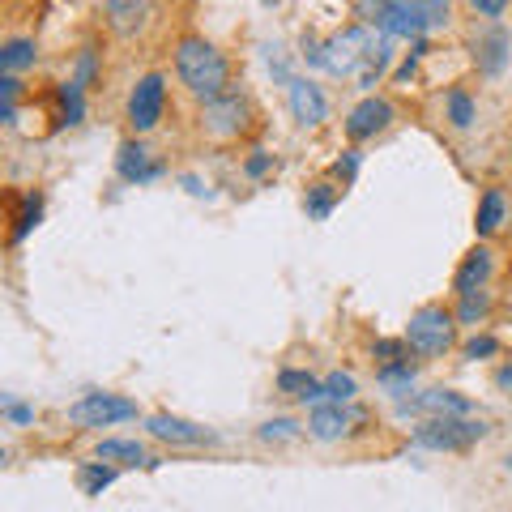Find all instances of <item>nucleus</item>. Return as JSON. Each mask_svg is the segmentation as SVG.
I'll list each match as a JSON object with an SVG mask.
<instances>
[{
	"mask_svg": "<svg viewBox=\"0 0 512 512\" xmlns=\"http://www.w3.org/2000/svg\"><path fill=\"white\" fill-rule=\"evenodd\" d=\"M508 222V197L504 188H487L483 197H478V210H474V235L478 239H491Z\"/></svg>",
	"mask_w": 512,
	"mask_h": 512,
	"instance_id": "a211bd4d",
	"label": "nucleus"
},
{
	"mask_svg": "<svg viewBox=\"0 0 512 512\" xmlns=\"http://www.w3.org/2000/svg\"><path fill=\"white\" fill-rule=\"evenodd\" d=\"M146 431H150L154 440H163V444H184V448H197V444H210V440H214L205 427L180 419V414H150Z\"/></svg>",
	"mask_w": 512,
	"mask_h": 512,
	"instance_id": "dca6fc26",
	"label": "nucleus"
},
{
	"mask_svg": "<svg viewBox=\"0 0 512 512\" xmlns=\"http://www.w3.org/2000/svg\"><path fill=\"white\" fill-rule=\"evenodd\" d=\"M116 171H120V180L124 184H154V180H163V163H158V158L150 154V146H146V141H141L137 133L133 137H128L124 141V146L116 150Z\"/></svg>",
	"mask_w": 512,
	"mask_h": 512,
	"instance_id": "f8f14e48",
	"label": "nucleus"
},
{
	"mask_svg": "<svg viewBox=\"0 0 512 512\" xmlns=\"http://www.w3.org/2000/svg\"><path fill=\"white\" fill-rule=\"evenodd\" d=\"M82 120H86V90L69 77V82H60V124L77 128Z\"/></svg>",
	"mask_w": 512,
	"mask_h": 512,
	"instance_id": "bb28decb",
	"label": "nucleus"
},
{
	"mask_svg": "<svg viewBox=\"0 0 512 512\" xmlns=\"http://www.w3.org/2000/svg\"><path fill=\"white\" fill-rule=\"evenodd\" d=\"M299 436H303L299 419H269V423L256 427V440H261V444H291Z\"/></svg>",
	"mask_w": 512,
	"mask_h": 512,
	"instance_id": "cd10ccee",
	"label": "nucleus"
},
{
	"mask_svg": "<svg viewBox=\"0 0 512 512\" xmlns=\"http://www.w3.org/2000/svg\"><path fill=\"white\" fill-rule=\"evenodd\" d=\"M39 214H43V197H39V192H30V197L22 201V214H18V227H13V239H26L30 227H39Z\"/></svg>",
	"mask_w": 512,
	"mask_h": 512,
	"instance_id": "7c9ffc66",
	"label": "nucleus"
},
{
	"mask_svg": "<svg viewBox=\"0 0 512 512\" xmlns=\"http://www.w3.org/2000/svg\"><path fill=\"white\" fill-rule=\"evenodd\" d=\"M508 5H512V0H470V9L478 13V18H504Z\"/></svg>",
	"mask_w": 512,
	"mask_h": 512,
	"instance_id": "58836bf2",
	"label": "nucleus"
},
{
	"mask_svg": "<svg viewBox=\"0 0 512 512\" xmlns=\"http://www.w3.org/2000/svg\"><path fill=\"white\" fill-rule=\"evenodd\" d=\"M0 99H13V103L22 99V82H18V73H0Z\"/></svg>",
	"mask_w": 512,
	"mask_h": 512,
	"instance_id": "ea45409f",
	"label": "nucleus"
},
{
	"mask_svg": "<svg viewBox=\"0 0 512 512\" xmlns=\"http://www.w3.org/2000/svg\"><path fill=\"white\" fill-rule=\"evenodd\" d=\"M94 77H99V60H94V47H86V52L77 56V73H73V82L82 86V90H90Z\"/></svg>",
	"mask_w": 512,
	"mask_h": 512,
	"instance_id": "c9c22d12",
	"label": "nucleus"
},
{
	"mask_svg": "<svg viewBox=\"0 0 512 512\" xmlns=\"http://www.w3.org/2000/svg\"><path fill=\"white\" fill-rule=\"evenodd\" d=\"M363 423H367V410L355 402H329V397H320L308 410V436L325 440V444L355 436V427H363Z\"/></svg>",
	"mask_w": 512,
	"mask_h": 512,
	"instance_id": "6e6552de",
	"label": "nucleus"
},
{
	"mask_svg": "<svg viewBox=\"0 0 512 512\" xmlns=\"http://www.w3.org/2000/svg\"><path fill=\"white\" fill-rule=\"evenodd\" d=\"M342 184L338 180H320V184H312L308 188V197H303V210H308V218H316V222H325L329 214H333V205L342 201Z\"/></svg>",
	"mask_w": 512,
	"mask_h": 512,
	"instance_id": "4be33fe9",
	"label": "nucleus"
},
{
	"mask_svg": "<svg viewBox=\"0 0 512 512\" xmlns=\"http://www.w3.org/2000/svg\"><path fill=\"white\" fill-rule=\"evenodd\" d=\"M175 77H180V86L201 103L214 99V94H222V90H231L227 56L201 35H184L180 43H175Z\"/></svg>",
	"mask_w": 512,
	"mask_h": 512,
	"instance_id": "f257e3e1",
	"label": "nucleus"
},
{
	"mask_svg": "<svg viewBox=\"0 0 512 512\" xmlns=\"http://www.w3.org/2000/svg\"><path fill=\"white\" fill-rule=\"evenodd\" d=\"M116 478H120V466L94 457V461H86V466L77 470V487H82V495H90V500H94V495H103L111 483H116Z\"/></svg>",
	"mask_w": 512,
	"mask_h": 512,
	"instance_id": "5701e85b",
	"label": "nucleus"
},
{
	"mask_svg": "<svg viewBox=\"0 0 512 512\" xmlns=\"http://www.w3.org/2000/svg\"><path fill=\"white\" fill-rule=\"evenodd\" d=\"M389 64H393V35H384V30H380V35H372V47H367V56H363L359 73H355L359 90H363V94H372L380 77L389 73Z\"/></svg>",
	"mask_w": 512,
	"mask_h": 512,
	"instance_id": "f3484780",
	"label": "nucleus"
},
{
	"mask_svg": "<svg viewBox=\"0 0 512 512\" xmlns=\"http://www.w3.org/2000/svg\"><path fill=\"white\" fill-rule=\"evenodd\" d=\"M372 355H376L380 363L406 359V355H410V346H406V338H380V342H372Z\"/></svg>",
	"mask_w": 512,
	"mask_h": 512,
	"instance_id": "f704fd0d",
	"label": "nucleus"
},
{
	"mask_svg": "<svg viewBox=\"0 0 512 512\" xmlns=\"http://www.w3.org/2000/svg\"><path fill=\"white\" fill-rule=\"evenodd\" d=\"M94 457L99 461H111V466H141L146 461V444L141 440H120V436H107V440H99L94 444Z\"/></svg>",
	"mask_w": 512,
	"mask_h": 512,
	"instance_id": "aec40b11",
	"label": "nucleus"
},
{
	"mask_svg": "<svg viewBox=\"0 0 512 512\" xmlns=\"http://www.w3.org/2000/svg\"><path fill=\"white\" fill-rule=\"evenodd\" d=\"M201 128L210 137H218V141L244 137L248 128H252V103H248V94L231 86V90L214 94V99H205L201 103Z\"/></svg>",
	"mask_w": 512,
	"mask_h": 512,
	"instance_id": "20e7f679",
	"label": "nucleus"
},
{
	"mask_svg": "<svg viewBox=\"0 0 512 512\" xmlns=\"http://www.w3.org/2000/svg\"><path fill=\"white\" fill-rule=\"evenodd\" d=\"M508 56H512V35L504 26H487L483 35H474V64L483 77H500L508 69Z\"/></svg>",
	"mask_w": 512,
	"mask_h": 512,
	"instance_id": "2eb2a0df",
	"label": "nucleus"
},
{
	"mask_svg": "<svg viewBox=\"0 0 512 512\" xmlns=\"http://www.w3.org/2000/svg\"><path fill=\"white\" fill-rule=\"evenodd\" d=\"M419 5H423L427 30H440V26L453 22V0H419Z\"/></svg>",
	"mask_w": 512,
	"mask_h": 512,
	"instance_id": "72a5a7b5",
	"label": "nucleus"
},
{
	"mask_svg": "<svg viewBox=\"0 0 512 512\" xmlns=\"http://www.w3.org/2000/svg\"><path fill=\"white\" fill-rule=\"evenodd\" d=\"M0 73H5V69H0Z\"/></svg>",
	"mask_w": 512,
	"mask_h": 512,
	"instance_id": "de8ad7c7",
	"label": "nucleus"
},
{
	"mask_svg": "<svg viewBox=\"0 0 512 512\" xmlns=\"http://www.w3.org/2000/svg\"><path fill=\"white\" fill-rule=\"evenodd\" d=\"M487 423L474 419V414H427L414 427L410 444L427 448V453H470L478 440H487Z\"/></svg>",
	"mask_w": 512,
	"mask_h": 512,
	"instance_id": "f03ea898",
	"label": "nucleus"
},
{
	"mask_svg": "<svg viewBox=\"0 0 512 512\" xmlns=\"http://www.w3.org/2000/svg\"><path fill=\"white\" fill-rule=\"evenodd\" d=\"M278 393L291 397V402H299V406H308V402H320V397H325V380H316L312 372H299V367H282Z\"/></svg>",
	"mask_w": 512,
	"mask_h": 512,
	"instance_id": "6ab92c4d",
	"label": "nucleus"
},
{
	"mask_svg": "<svg viewBox=\"0 0 512 512\" xmlns=\"http://www.w3.org/2000/svg\"><path fill=\"white\" fill-rule=\"evenodd\" d=\"M355 393H359V384L350 372H329L325 376V397L329 402H355Z\"/></svg>",
	"mask_w": 512,
	"mask_h": 512,
	"instance_id": "c756f323",
	"label": "nucleus"
},
{
	"mask_svg": "<svg viewBox=\"0 0 512 512\" xmlns=\"http://www.w3.org/2000/svg\"><path fill=\"white\" fill-rule=\"evenodd\" d=\"M406 346L410 355L419 359H444L448 350L457 346V316L440 308V303H427V308H419L410 320H406Z\"/></svg>",
	"mask_w": 512,
	"mask_h": 512,
	"instance_id": "7ed1b4c3",
	"label": "nucleus"
},
{
	"mask_svg": "<svg viewBox=\"0 0 512 512\" xmlns=\"http://www.w3.org/2000/svg\"><path fill=\"white\" fill-rule=\"evenodd\" d=\"M286 103H291V116L299 128H320L329 120V99L312 77H291L286 82Z\"/></svg>",
	"mask_w": 512,
	"mask_h": 512,
	"instance_id": "9b49d317",
	"label": "nucleus"
},
{
	"mask_svg": "<svg viewBox=\"0 0 512 512\" xmlns=\"http://www.w3.org/2000/svg\"><path fill=\"white\" fill-rule=\"evenodd\" d=\"M265 5H282V0H265Z\"/></svg>",
	"mask_w": 512,
	"mask_h": 512,
	"instance_id": "a18cd8bd",
	"label": "nucleus"
},
{
	"mask_svg": "<svg viewBox=\"0 0 512 512\" xmlns=\"http://www.w3.org/2000/svg\"><path fill=\"white\" fill-rule=\"evenodd\" d=\"M0 466H5V448H0Z\"/></svg>",
	"mask_w": 512,
	"mask_h": 512,
	"instance_id": "c03bdc74",
	"label": "nucleus"
},
{
	"mask_svg": "<svg viewBox=\"0 0 512 512\" xmlns=\"http://www.w3.org/2000/svg\"><path fill=\"white\" fill-rule=\"evenodd\" d=\"M397 120V107L389 99H380V94H363V99L350 107V116H346V137L350 141H372L380 137L384 128H393Z\"/></svg>",
	"mask_w": 512,
	"mask_h": 512,
	"instance_id": "9d476101",
	"label": "nucleus"
},
{
	"mask_svg": "<svg viewBox=\"0 0 512 512\" xmlns=\"http://www.w3.org/2000/svg\"><path fill=\"white\" fill-rule=\"evenodd\" d=\"M495 384H500V389H512V363H504L500 372H495Z\"/></svg>",
	"mask_w": 512,
	"mask_h": 512,
	"instance_id": "79ce46f5",
	"label": "nucleus"
},
{
	"mask_svg": "<svg viewBox=\"0 0 512 512\" xmlns=\"http://www.w3.org/2000/svg\"><path fill=\"white\" fill-rule=\"evenodd\" d=\"M35 60H39L35 39H9V43H0V69H5V73H22Z\"/></svg>",
	"mask_w": 512,
	"mask_h": 512,
	"instance_id": "a878e982",
	"label": "nucleus"
},
{
	"mask_svg": "<svg viewBox=\"0 0 512 512\" xmlns=\"http://www.w3.org/2000/svg\"><path fill=\"white\" fill-rule=\"evenodd\" d=\"M444 120L453 124L457 133L474 128V120H478V103L470 99V90H448V99H444Z\"/></svg>",
	"mask_w": 512,
	"mask_h": 512,
	"instance_id": "393cba45",
	"label": "nucleus"
},
{
	"mask_svg": "<svg viewBox=\"0 0 512 512\" xmlns=\"http://www.w3.org/2000/svg\"><path fill=\"white\" fill-rule=\"evenodd\" d=\"M376 380H380L393 397H406V393H410V384H414V363H410V355H406V359L380 363V367H376Z\"/></svg>",
	"mask_w": 512,
	"mask_h": 512,
	"instance_id": "b1692460",
	"label": "nucleus"
},
{
	"mask_svg": "<svg viewBox=\"0 0 512 512\" xmlns=\"http://www.w3.org/2000/svg\"><path fill=\"white\" fill-rule=\"evenodd\" d=\"M487 312H491L487 291H474V295H461V308L453 316H457V325H474V320H483Z\"/></svg>",
	"mask_w": 512,
	"mask_h": 512,
	"instance_id": "c85d7f7f",
	"label": "nucleus"
},
{
	"mask_svg": "<svg viewBox=\"0 0 512 512\" xmlns=\"http://www.w3.org/2000/svg\"><path fill=\"white\" fill-rule=\"evenodd\" d=\"M269 171H274V154H269V150H252V154H248V163H244V175H248V180H265Z\"/></svg>",
	"mask_w": 512,
	"mask_h": 512,
	"instance_id": "e433bc0d",
	"label": "nucleus"
},
{
	"mask_svg": "<svg viewBox=\"0 0 512 512\" xmlns=\"http://www.w3.org/2000/svg\"><path fill=\"white\" fill-rule=\"evenodd\" d=\"M508 154H512V141H508Z\"/></svg>",
	"mask_w": 512,
	"mask_h": 512,
	"instance_id": "49530a36",
	"label": "nucleus"
},
{
	"mask_svg": "<svg viewBox=\"0 0 512 512\" xmlns=\"http://www.w3.org/2000/svg\"><path fill=\"white\" fill-rule=\"evenodd\" d=\"M163 111H167V77L163 73H146L137 77V86L128 90V103H124V120L137 137L154 133L163 124Z\"/></svg>",
	"mask_w": 512,
	"mask_h": 512,
	"instance_id": "39448f33",
	"label": "nucleus"
},
{
	"mask_svg": "<svg viewBox=\"0 0 512 512\" xmlns=\"http://www.w3.org/2000/svg\"><path fill=\"white\" fill-rule=\"evenodd\" d=\"M0 414H5V419L9 423H18V427H26V423H35V406H26V402H9L5 410H0Z\"/></svg>",
	"mask_w": 512,
	"mask_h": 512,
	"instance_id": "4c0bfd02",
	"label": "nucleus"
},
{
	"mask_svg": "<svg viewBox=\"0 0 512 512\" xmlns=\"http://www.w3.org/2000/svg\"><path fill=\"white\" fill-rule=\"evenodd\" d=\"M359 163H363V154H359L355 146L342 150V158L333 163V180H338L342 188H350V184H355V175H359Z\"/></svg>",
	"mask_w": 512,
	"mask_h": 512,
	"instance_id": "473e14b6",
	"label": "nucleus"
},
{
	"mask_svg": "<svg viewBox=\"0 0 512 512\" xmlns=\"http://www.w3.org/2000/svg\"><path fill=\"white\" fill-rule=\"evenodd\" d=\"M372 35H376V26H346L333 39H325V73L355 77L363 56H367V47H372Z\"/></svg>",
	"mask_w": 512,
	"mask_h": 512,
	"instance_id": "1a4fd4ad",
	"label": "nucleus"
},
{
	"mask_svg": "<svg viewBox=\"0 0 512 512\" xmlns=\"http://www.w3.org/2000/svg\"><path fill=\"white\" fill-rule=\"evenodd\" d=\"M461 355H466V359H495V355H500V338H491V333H474V338L466 342V346H461Z\"/></svg>",
	"mask_w": 512,
	"mask_h": 512,
	"instance_id": "2f4dec72",
	"label": "nucleus"
},
{
	"mask_svg": "<svg viewBox=\"0 0 512 512\" xmlns=\"http://www.w3.org/2000/svg\"><path fill=\"white\" fill-rule=\"evenodd\" d=\"M103 9H107L111 30H120V35H133V30L146 22L150 0H103Z\"/></svg>",
	"mask_w": 512,
	"mask_h": 512,
	"instance_id": "412c9836",
	"label": "nucleus"
},
{
	"mask_svg": "<svg viewBox=\"0 0 512 512\" xmlns=\"http://www.w3.org/2000/svg\"><path fill=\"white\" fill-rule=\"evenodd\" d=\"M504 470H508V474H512V453H508V461H504Z\"/></svg>",
	"mask_w": 512,
	"mask_h": 512,
	"instance_id": "37998d69",
	"label": "nucleus"
},
{
	"mask_svg": "<svg viewBox=\"0 0 512 512\" xmlns=\"http://www.w3.org/2000/svg\"><path fill=\"white\" fill-rule=\"evenodd\" d=\"M0 124H18V103H13V99H0Z\"/></svg>",
	"mask_w": 512,
	"mask_h": 512,
	"instance_id": "a19ab883",
	"label": "nucleus"
},
{
	"mask_svg": "<svg viewBox=\"0 0 512 512\" xmlns=\"http://www.w3.org/2000/svg\"><path fill=\"white\" fill-rule=\"evenodd\" d=\"M397 414L402 419H427V414H474L470 397H461L457 389H427L414 397H397Z\"/></svg>",
	"mask_w": 512,
	"mask_h": 512,
	"instance_id": "ddd939ff",
	"label": "nucleus"
},
{
	"mask_svg": "<svg viewBox=\"0 0 512 512\" xmlns=\"http://www.w3.org/2000/svg\"><path fill=\"white\" fill-rule=\"evenodd\" d=\"M495 274V252L487 244H478L470 248L466 256H461V265H457V274H453V295H474V291H487V282Z\"/></svg>",
	"mask_w": 512,
	"mask_h": 512,
	"instance_id": "4468645a",
	"label": "nucleus"
},
{
	"mask_svg": "<svg viewBox=\"0 0 512 512\" xmlns=\"http://www.w3.org/2000/svg\"><path fill=\"white\" fill-rule=\"evenodd\" d=\"M137 402H128L120 393H86L69 406V423L82 431H103V427H120L137 419Z\"/></svg>",
	"mask_w": 512,
	"mask_h": 512,
	"instance_id": "423d86ee",
	"label": "nucleus"
},
{
	"mask_svg": "<svg viewBox=\"0 0 512 512\" xmlns=\"http://www.w3.org/2000/svg\"><path fill=\"white\" fill-rule=\"evenodd\" d=\"M363 18H367V26H376V30H384V35H393V39H419V35H427L419 0H367Z\"/></svg>",
	"mask_w": 512,
	"mask_h": 512,
	"instance_id": "0eeeda50",
	"label": "nucleus"
}]
</instances>
